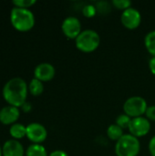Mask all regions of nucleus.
<instances>
[{
	"label": "nucleus",
	"mask_w": 155,
	"mask_h": 156,
	"mask_svg": "<svg viewBox=\"0 0 155 156\" xmlns=\"http://www.w3.org/2000/svg\"><path fill=\"white\" fill-rule=\"evenodd\" d=\"M28 86L22 78H13L5 84L3 88V98L8 105L22 107L26 102Z\"/></svg>",
	"instance_id": "obj_1"
},
{
	"label": "nucleus",
	"mask_w": 155,
	"mask_h": 156,
	"mask_svg": "<svg viewBox=\"0 0 155 156\" xmlns=\"http://www.w3.org/2000/svg\"><path fill=\"white\" fill-rule=\"evenodd\" d=\"M12 26L20 32H26L35 26V16L28 8L13 7L10 13Z\"/></svg>",
	"instance_id": "obj_2"
},
{
	"label": "nucleus",
	"mask_w": 155,
	"mask_h": 156,
	"mask_svg": "<svg viewBox=\"0 0 155 156\" xmlns=\"http://www.w3.org/2000/svg\"><path fill=\"white\" fill-rule=\"evenodd\" d=\"M100 44V37L93 29L82 30L75 39L76 48L83 53L94 52Z\"/></svg>",
	"instance_id": "obj_3"
},
{
	"label": "nucleus",
	"mask_w": 155,
	"mask_h": 156,
	"mask_svg": "<svg viewBox=\"0 0 155 156\" xmlns=\"http://www.w3.org/2000/svg\"><path fill=\"white\" fill-rule=\"evenodd\" d=\"M140 151V140L130 133L124 134L115 144V154L117 156H137Z\"/></svg>",
	"instance_id": "obj_4"
},
{
	"label": "nucleus",
	"mask_w": 155,
	"mask_h": 156,
	"mask_svg": "<svg viewBox=\"0 0 155 156\" xmlns=\"http://www.w3.org/2000/svg\"><path fill=\"white\" fill-rule=\"evenodd\" d=\"M148 108L147 101L140 96H132L127 99L123 104V112L131 118L142 117Z\"/></svg>",
	"instance_id": "obj_5"
},
{
	"label": "nucleus",
	"mask_w": 155,
	"mask_h": 156,
	"mask_svg": "<svg viewBox=\"0 0 155 156\" xmlns=\"http://www.w3.org/2000/svg\"><path fill=\"white\" fill-rule=\"evenodd\" d=\"M121 22L125 28L129 30H134L138 28L142 23L141 12L134 7H130L122 11L121 16Z\"/></svg>",
	"instance_id": "obj_6"
},
{
	"label": "nucleus",
	"mask_w": 155,
	"mask_h": 156,
	"mask_svg": "<svg viewBox=\"0 0 155 156\" xmlns=\"http://www.w3.org/2000/svg\"><path fill=\"white\" fill-rule=\"evenodd\" d=\"M61 29L67 38L73 40H75L82 31L79 19L73 16H68L63 20Z\"/></svg>",
	"instance_id": "obj_7"
},
{
	"label": "nucleus",
	"mask_w": 155,
	"mask_h": 156,
	"mask_svg": "<svg viewBox=\"0 0 155 156\" xmlns=\"http://www.w3.org/2000/svg\"><path fill=\"white\" fill-rule=\"evenodd\" d=\"M130 134L136 138H141L147 135L151 130V122L146 117L132 118L128 128Z\"/></svg>",
	"instance_id": "obj_8"
},
{
	"label": "nucleus",
	"mask_w": 155,
	"mask_h": 156,
	"mask_svg": "<svg viewBox=\"0 0 155 156\" xmlns=\"http://www.w3.org/2000/svg\"><path fill=\"white\" fill-rule=\"evenodd\" d=\"M27 139L36 144H40L48 137V132L44 125L38 122H32L26 126Z\"/></svg>",
	"instance_id": "obj_9"
},
{
	"label": "nucleus",
	"mask_w": 155,
	"mask_h": 156,
	"mask_svg": "<svg viewBox=\"0 0 155 156\" xmlns=\"http://www.w3.org/2000/svg\"><path fill=\"white\" fill-rule=\"evenodd\" d=\"M55 74H56V69L54 66L47 62L38 64L34 70L35 78L42 82H47L51 80L55 77Z\"/></svg>",
	"instance_id": "obj_10"
},
{
	"label": "nucleus",
	"mask_w": 155,
	"mask_h": 156,
	"mask_svg": "<svg viewBox=\"0 0 155 156\" xmlns=\"http://www.w3.org/2000/svg\"><path fill=\"white\" fill-rule=\"evenodd\" d=\"M19 116V109L15 106L7 105L0 110V122L5 125H12L16 123Z\"/></svg>",
	"instance_id": "obj_11"
},
{
	"label": "nucleus",
	"mask_w": 155,
	"mask_h": 156,
	"mask_svg": "<svg viewBox=\"0 0 155 156\" xmlns=\"http://www.w3.org/2000/svg\"><path fill=\"white\" fill-rule=\"evenodd\" d=\"M3 156H24L25 150L18 140H7L2 147Z\"/></svg>",
	"instance_id": "obj_12"
},
{
	"label": "nucleus",
	"mask_w": 155,
	"mask_h": 156,
	"mask_svg": "<svg viewBox=\"0 0 155 156\" xmlns=\"http://www.w3.org/2000/svg\"><path fill=\"white\" fill-rule=\"evenodd\" d=\"M9 133L12 138L15 140H19L26 136V126L23 125L22 123L16 122L10 126Z\"/></svg>",
	"instance_id": "obj_13"
},
{
	"label": "nucleus",
	"mask_w": 155,
	"mask_h": 156,
	"mask_svg": "<svg viewBox=\"0 0 155 156\" xmlns=\"http://www.w3.org/2000/svg\"><path fill=\"white\" fill-rule=\"evenodd\" d=\"M124 135L123 130L117 124H111L107 129V136L110 140L117 142Z\"/></svg>",
	"instance_id": "obj_14"
},
{
	"label": "nucleus",
	"mask_w": 155,
	"mask_h": 156,
	"mask_svg": "<svg viewBox=\"0 0 155 156\" xmlns=\"http://www.w3.org/2000/svg\"><path fill=\"white\" fill-rule=\"evenodd\" d=\"M26 156H48L46 148L41 144H33L26 151Z\"/></svg>",
	"instance_id": "obj_15"
},
{
	"label": "nucleus",
	"mask_w": 155,
	"mask_h": 156,
	"mask_svg": "<svg viewBox=\"0 0 155 156\" xmlns=\"http://www.w3.org/2000/svg\"><path fill=\"white\" fill-rule=\"evenodd\" d=\"M28 91L33 96H39L44 91V85L43 82L38 80L37 79L34 78L30 80L28 84Z\"/></svg>",
	"instance_id": "obj_16"
},
{
	"label": "nucleus",
	"mask_w": 155,
	"mask_h": 156,
	"mask_svg": "<svg viewBox=\"0 0 155 156\" xmlns=\"http://www.w3.org/2000/svg\"><path fill=\"white\" fill-rule=\"evenodd\" d=\"M144 46L147 51L155 57V30H152L146 34L144 37Z\"/></svg>",
	"instance_id": "obj_17"
},
{
	"label": "nucleus",
	"mask_w": 155,
	"mask_h": 156,
	"mask_svg": "<svg viewBox=\"0 0 155 156\" xmlns=\"http://www.w3.org/2000/svg\"><path fill=\"white\" fill-rule=\"evenodd\" d=\"M132 119L130 116L126 115L125 113H122L121 115H119L116 119V122L115 124H117L119 127H121L122 130L124 129H128L129 126H130V123L132 122Z\"/></svg>",
	"instance_id": "obj_18"
},
{
	"label": "nucleus",
	"mask_w": 155,
	"mask_h": 156,
	"mask_svg": "<svg viewBox=\"0 0 155 156\" xmlns=\"http://www.w3.org/2000/svg\"><path fill=\"white\" fill-rule=\"evenodd\" d=\"M82 15L85 16V17H88V18H91L93 16H96V14L98 13L97 12V9H96V6L94 5H91V4H89V5H86L82 7Z\"/></svg>",
	"instance_id": "obj_19"
},
{
	"label": "nucleus",
	"mask_w": 155,
	"mask_h": 156,
	"mask_svg": "<svg viewBox=\"0 0 155 156\" xmlns=\"http://www.w3.org/2000/svg\"><path fill=\"white\" fill-rule=\"evenodd\" d=\"M111 5L119 10H126L132 7V2L130 0H112Z\"/></svg>",
	"instance_id": "obj_20"
},
{
	"label": "nucleus",
	"mask_w": 155,
	"mask_h": 156,
	"mask_svg": "<svg viewBox=\"0 0 155 156\" xmlns=\"http://www.w3.org/2000/svg\"><path fill=\"white\" fill-rule=\"evenodd\" d=\"M12 4L15 5V7L28 8L36 4V0H14L12 1Z\"/></svg>",
	"instance_id": "obj_21"
},
{
	"label": "nucleus",
	"mask_w": 155,
	"mask_h": 156,
	"mask_svg": "<svg viewBox=\"0 0 155 156\" xmlns=\"http://www.w3.org/2000/svg\"><path fill=\"white\" fill-rule=\"evenodd\" d=\"M145 117L149 120V121H153L155 122V105L153 106H148L146 112H145Z\"/></svg>",
	"instance_id": "obj_22"
},
{
	"label": "nucleus",
	"mask_w": 155,
	"mask_h": 156,
	"mask_svg": "<svg viewBox=\"0 0 155 156\" xmlns=\"http://www.w3.org/2000/svg\"><path fill=\"white\" fill-rule=\"evenodd\" d=\"M148 149H149V153L151 156H155V135L153 137H152V139L150 140Z\"/></svg>",
	"instance_id": "obj_23"
},
{
	"label": "nucleus",
	"mask_w": 155,
	"mask_h": 156,
	"mask_svg": "<svg viewBox=\"0 0 155 156\" xmlns=\"http://www.w3.org/2000/svg\"><path fill=\"white\" fill-rule=\"evenodd\" d=\"M149 69L151 73L155 76V57H152L149 60Z\"/></svg>",
	"instance_id": "obj_24"
},
{
	"label": "nucleus",
	"mask_w": 155,
	"mask_h": 156,
	"mask_svg": "<svg viewBox=\"0 0 155 156\" xmlns=\"http://www.w3.org/2000/svg\"><path fill=\"white\" fill-rule=\"evenodd\" d=\"M48 156H69L68 155V154L65 152V151H63V150H55V151H53V152H51Z\"/></svg>",
	"instance_id": "obj_25"
},
{
	"label": "nucleus",
	"mask_w": 155,
	"mask_h": 156,
	"mask_svg": "<svg viewBox=\"0 0 155 156\" xmlns=\"http://www.w3.org/2000/svg\"><path fill=\"white\" fill-rule=\"evenodd\" d=\"M22 109H23V111L24 112H29L30 110H31V104L29 103V102H25L23 105H22Z\"/></svg>",
	"instance_id": "obj_26"
},
{
	"label": "nucleus",
	"mask_w": 155,
	"mask_h": 156,
	"mask_svg": "<svg viewBox=\"0 0 155 156\" xmlns=\"http://www.w3.org/2000/svg\"><path fill=\"white\" fill-rule=\"evenodd\" d=\"M0 156H3V153H2V148L0 147Z\"/></svg>",
	"instance_id": "obj_27"
}]
</instances>
